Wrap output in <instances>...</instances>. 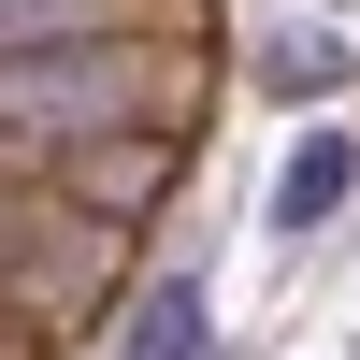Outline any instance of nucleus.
Returning <instances> with one entry per match:
<instances>
[{"label": "nucleus", "mask_w": 360, "mask_h": 360, "mask_svg": "<svg viewBox=\"0 0 360 360\" xmlns=\"http://www.w3.org/2000/svg\"><path fill=\"white\" fill-rule=\"evenodd\" d=\"M346 188H360V144H346V130H303V144H288V173H274V231H317Z\"/></svg>", "instance_id": "1"}, {"label": "nucleus", "mask_w": 360, "mask_h": 360, "mask_svg": "<svg viewBox=\"0 0 360 360\" xmlns=\"http://www.w3.org/2000/svg\"><path fill=\"white\" fill-rule=\"evenodd\" d=\"M332 72H346V44H317V29H288V44L259 58V86H288V101H317Z\"/></svg>", "instance_id": "3"}, {"label": "nucleus", "mask_w": 360, "mask_h": 360, "mask_svg": "<svg viewBox=\"0 0 360 360\" xmlns=\"http://www.w3.org/2000/svg\"><path fill=\"white\" fill-rule=\"evenodd\" d=\"M115 360H202V274H159L130 303V332H115Z\"/></svg>", "instance_id": "2"}]
</instances>
